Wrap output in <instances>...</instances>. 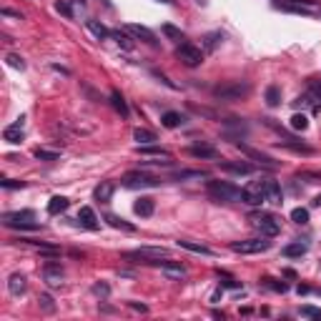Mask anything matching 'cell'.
<instances>
[{
  "instance_id": "cell-27",
  "label": "cell",
  "mask_w": 321,
  "mask_h": 321,
  "mask_svg": "<svg viewBox=\"0 0 321 321\" xmlns=\"http://www.w3.org/2000/svg\"><path fill=\"white\" fill-rule=\"evenodd\" d=\"M103 221H108V226H113V228H121V231H136V226H133V223H128L125 219L116 216V213H105V216H103Z\"/></svg>"
},
{
  "instance_id": "cell-32",
  "label": "cell",
  "mask_w": 321,
  "mask_h": 321,
  "mask_svg": "<svg viewBox=\"0 0 321 321\" xmlns=\"http://www.w3.org/2000/svg\"><path fill=\"white\" fill-rule=\"evenodd\" d=\"M138 153H141V156H158V158L163 156V158H168L166 148H158V146H153V143H151V146H138Z\"/></svg>"
},
{
  "instance_id": "cell-11",
  "label": "cell",
  "mask_w": 321,
  "mask_h": 321,
  "mask_svg": "<svg viewBox=\"0 0 321 321\" xmlns=\"http://www.w3.org/2000/svg\"><path fill=\"white\" fill-rule=\"evenodd\" d=\"M236 146L241 148V151L251 158V161H256L259 166H264V168H271V171H276L279 168V161H273L271 156H266V153H261V151H256V148H251V146H246V143H241V141H236Z\"/></svg>"
},
{
  "instance_id": "cell-54",
  "label": "cell",
  "mask_w": 321,
  "mask_h": 321,
  "mask_svg": "<svg viewBox=\"0 0 321 321\" xmlns=\"http://www.w3.org/2000/svg\"><path fill=\"white\" fill-rule=\"evenodd\" d=\"M105 3H108V0H105Z\"/></svg>"
},
{
  "instance_id": "cell-20",
  "label": "cell",
  "mask_w": 321,
  "mask_h": 321,
  "mask_svg": "<svg viewBox=\"0 0 321 321\" xmlns=\"http://www.w3.org/2000/svg\"><path fill=\"white\" fill-rule=\"evenodd\" d=\"M78 221H80V226H85V228L98 231V219H96L93 208H88V206H83V208L78 211Z\"/></svg>"
},
{
  "instance_id": "cell-33",
  "label": "cell",
  "mask_w": 321,
  "mask_h": 321,
  "mask_svg": "<svg viewBox=\"0 0 321 321\" xmlns=\"http://www.w3.org/2000/svg\"><path fill=\"white\" fill-rule=\"evenodd\" d=\"M266 103L271 105V108H276V105L281 103V88L279 85H269L266 88Z\"/></svg>"
},
{
  "instance_id": "cell-34",
  "label": "cell",
  "mask_w": 321,
  "mask_h": 321,
  "mask_svg": "<svg viewBox=\"0 0 321 321\" xmlns=\"http://www.w3.org/2000/svg\"><path fill=\"white\" fill-rule=\"evenodd\" d=\"M111 38H113V40L118 43V46H121L123 50H131V48H133V40L128 38V35H125L123 30H111Z\"/></svg>"
},
{
  "instance_id": "cell-2",
  "label": "cell",
  "mask_w": 321,
  "mask_h": 321,
  "mask_svg": "<svg viewBox=\"0 0 321 321\" xmlns=\"http://www.w3.org/2000/svg\"><path fill=\"white\" fill-rule=\"evenodd\" d=\"M248 221H251V226L261 233V236H269V239H273L276 233L281 231V223H279V219L273 216V213H264V211H256V213H251L248 216Z\"/></svg>"
},
{
  "instance_id": "cell-46",
  "label": "cell",
  "mask_w": 321,
  "mask_h": 321,
  "mask_svg": "<svg viewBox=\"0 0 321 321\" xmlns=\"http://www.w3.org/2000/svg\"><path fill=\"white\" fill-rule=\"evenodd\" d=\"M8 63H10L13 68H20V71L25 68V60L20 58V55H15V53H8Z\"/></svg>"
},
{
  "instance_id": "cell-41",
  "label": "cell",
  "mask_w": 321,
  "mask_h": 321,
  "mask_svg": "<svg viewBox=\"0 0 321 321\" xmlns=\"http://www.w3.org/2000/svg\"><path fill=\"white\" fill-rule=\"evenodd\" d=\"M55 10H58L60 15H66L68 20L73 18V8L68 5V0H58V3H55Z\"/></svg>"
},
{
  "instance_id": "cell-29",
  "label": "cell",
  "mask_w": 321,
  "mask_h": 321,
  "mask_svg": "<svg viewBox=\"0 0 321 321\" xmlns=\"http://www.w3.org/2000/svg\"><path fill=\"white\" fill-rule=\"evenodd\" d=\"M223 40V33L221 30H213V33H208V35H203V50H216L219 48V43Z\"/></svg>"
},
{
  "instance_id": "cell-18",
  "label": "cell",
  "mask_w": 321,
  "mask_h": 321,
  "mask_svg": "<svg viewBox=\"0 0 321 321\" xmlns=\"http://www.w3.org/2000/svg\"><path fill=\"white\" fill-rule=\"evenodd\" d=\"M43 279H46L48 286H60V281H63V269H60V264H48L46 269H43Z\"/></svg>"
},
{
  "instance_id": "cell-28",
  "label": "cell",
  "mask_w": 321,
  "mask_h": 321,
  "mask_svg": "<svg viewBox=\"0 0 321 321\" xmlns=\"http://www.w3.org/2000/svg\"><path fill=\"white\" fill-rule=\"evenodd\" d=\"M178 246H181V248H186V251H191V253L213 256V248H208V246H203V244H194V241H186V239H181V241H178Z\"/></svg>"
},
{
  "instance_id": "cell-4",
  "label": "cell",
  "mask_w": 321,
  "mask_h": 321,
  "mask_svg": "<svg viewBox=\"0 0 321 321\" xmlns=\"http://www.w3.org/2000/svg\"><path fill=\"white\" fill-rule=\"evenodd\" d=\"M35 219V213L33 211H15V213H3V223L8 228H20V231H38L40 223L33 221Z\"/></svg>"
},
{
  "instance_id": "cell-8",
  "label": "cell",
  "mask_w": 321,
  "mask_h": 321,
  "mask_svg": "<svg viewBox=\"0 0 321 321\" xmlns=\"http://www.w3.org/2000/svg\"><path fill=\"white\" fill-rule=\"evenodd\" d=\"M269 248H271L269 236L248 239V241H233L231 244V251H236V253H261V251H269Z\"/></svg>"
},
{
  "instance_id": "cell-23",
  "label": "cell",
  "mask_w": 321,
  "mask_h": 321,
  "mask_svg": "<svg viewBox=\"0 0 321 321\" xmlns=\"http://www.w3.org/2000/svg\"><path fill=\"white\" fill-rule=\"evenodd\" d=\"M309 251V244H304V241H294V244H289V246H284V256L286 259H301V256Z\"/></svg>"
},
{
  "instance_id": "cell-47",
  "label": "cell",
  "mask_w": 321,
  "mask_h": 321,
  "mask_svg": "<svg viewBox=\"0 0 321 321\" xmlns=\"http://www.w3.org/2000/svg\"><path fill=\"white\" fill-rule=\"evenodd\" d=\"M3 188H25V181H13V178H3L0 181Z\"/></svg>"
},
{
  "instance_id": "cell-3",
  "label": "cell",
  "mask_w": 321,
  "mask_h": 321,
  "mask_svg": "<svg viewBox=\"0 0 321 321\" xmlns=\"http://www.w3.org/2000/svg\"><path fill=\"white\" fill-rule=\"evenodd\" d=\"M251 91V85L246 80H231V83H221L213 88V96H216L219 100H241L246 98Z\"/></svg>"
},
{
  "instance_id": "cell-39",
  "label": "cell",
  "mask_w": 321,
  "mask_h": 321,
  "mask_svg": "<svg viewBox=\"0 0 321 321\" xmlns=\"http://www.w3.org/2000/svg\"><path fill=\"white\" fill-rule=\"evenodd\" d=\"M291 221H294V223H301V226L309 223V211H306V208H294V211H291Z\"/></svg>"
},
{
  "instance_id": "cell-22",
  "label": "cell",
  "mask_w": 321,
  "mask_h": 321,
  "mask_svg": "<svg viewBox=\"0 0 321 321\" xmlns=\"http://www.w3.org/2000/svg\"><path fill=\"white\" fill-rule=\"evenodd\" d=\"M25 289H28V281H25V276H23V273H13L10 279H8V291H10L13 296L25 294Z\"/></svg>"
},
{
  "instance_id": "cell-52",
  "label": "cell",
  "mask_w": 321,
  "mask_h": 321,
  "mask_svg": "<svg viewBox=\"0 0 321 321\" xmlns=\"http://www.w3.org/2000/svg\"><path fill=\"white\" fill-rule=\"evenodd\" d=\"M158 3H166V5H171V3H173V0H158Z\"/></svg>"
},
{
  "instance_id": "cell-53",
  "label": "cell",
  "mask_w": 321,
  "mask_h": 321,
  "mask_svg": "<svg viewBox=\"0 0 321 321\" xmlns=\"http://www.w3.org/2000/svg\"><path fill=\"white\" fill-rule=\"evenodd\" d=\"M196 3H201V5H206V3H208V0H196Z\"/></svg>"
},
{
  "instance_id": "cell-37",
  "label": "cell",
  "mask_w": 321,
  "mask_h": 321,
  "mask_svg": "<svg viewBox=\"0 0 321 321\" xmlns=\"http://www.w3.org/2000/svg\"><path fill=\"white\" fill-rule=\"evenodd\" d=\"M306 125H309V118L304 113H294L291 116V128H294V131H306Z\"/></svg>"
},
{
  "instance_id": "cell-9",
  "label": "cell",
  "mask_w": 321,
  "mask_h": 321,
  "mask_svg": "<svg viewBox=\"0 0 321 321\" xmlns=\"http://www.w3.org/2000/svg\"><path fill=\"white\" fill-rule=\"evenodd\" d=\"M123 186L125 188H153V186H158V178L143 173V171H133V173L123 176Z\"/></svg>"
},
{
  "instance_id": "cell-42",
  "label": "cell",
  "mask_w": 321,
  "mask_h": 321,
  "mask_svg": "<svg viewBox=\"0 0 321 321\" xmlns=\"http://www.w3.org/2000/svg\"><path fill=\"white\" fill-rule=\"evenodd\" d=\"M264 286H269V289H273V291H281V294L289 289L284 281H276V279H264Z\"/></svg>"
},
{
  "instance_id": "cell-1",
  "label": "cell",
  "mask_w": 321,
  "mask_h": 321,
  "mask_svg": "<svg viewBox=\"0 0 321 321\" xmlns=\"http://www.w3.org/2000/svg\"><path fill=\"white\" fill-rule=\"evenodd\" d=\"M206 191L213 201H226V203H233V201H241V188H236L228 181H208L206 183Z\"/></svg>"
},
{
  "instance_id": "cell-21",
  "label": "cell",
  "mask_w": 321,
  "mask_h": 321,
  "mask_svg": "<svg viewBox=\"0 0 321 321\" xmlns=\"http://www.w3.org/2000/svg\"><path fill=\"white\" fill-rule=\"evenodd\" d=\"M188 153H191V156H196V158H219V151H216L213 146H208V143L191 146V148H188Z\"/></svg>"
},
{
  "instance_id": "cell-43",
  "label": "cell",
  "mask_w": 321,
  "mask_h": 321,
  "mask_svg": "<svg viewBox=\"0 0 321 321\" xmlns=\"http://www.w3.org/2000/svg\"><path fill=\"white\" fill-rule=\"evenodd\" d=\"M219 276H221V286H226V289H239V286H241L236 279H231L228 273H221V271H219Z\"/></svg>"
},
{
  "instance_id": "cell-6",
  "label": "cell",
  "mask_w": 321,
  "mask_h": 321,
  "mask_svg": "<svg viewBox=\"0 0 321 321\" xmlns=\"http://www.w3.org/2000/svg\"><path fill=\"white\" fill-rule=\"evenodd\" d=\"M264 186H266V178H264V181H251L246 188H241V201L248 203V206H261V203L266 201Z\"/></svg>"
},
{
  "instance_id": "cell-24",
  "label": "cell",
  "mask_w": 321,
  "mask_h": 321,
  "mask_svg": "<svg viewBox=\"0 0 321 321\" xmlns=\"http://www.w3.org/2000/svg\"><path fill=\"white\" fill-rule=\"evenodd\" d=\"M85 25H88V30L98 38V40H105V38H111V30L108 28H105L103 23H100V20H96V18H88V20H85Z\"/></svg>"
},
{
  "instance_id": "cell-26",
  "label": "cell",
  "mask_w": 321,
  "mask_h": 321,
  "mask_svg": "<svg viewBox=\"0 0 321 321\" xmlns=\"http://www.w3.org/2000/svg\"><path fill=\"white\" fill-rule=\"evenodd\" d=\"M161 123H163V128H178V125L186 123V118L181 113H176V111H166L161 116Z\"/></svg>"
},
{
  "instance_id": "cell-12",
  "label": "cell",
  "mask_w": 321,
  "mask_h": 321,
  "mask_svg": "<svg viewBox=\"0 0 321 321\" xmlns=\"http://www.w3.org/2000/svg\"><path fill=\"white\" fill-rule=\"evenodd\" d=\"M125 30L131 33V35H136V38H141L143 43H148V46H158L156 33H153V30H148L146 25H138V23H128V25H125Z\"/></svg>"
},
{
  "instance_id": "cell-35",
  "label": "cell",
  "mask_w": 321,
  "mask_h": 321,
  "mask_svg": "<svg viewBox=\"0 0 321 321\" xmlns=\"http://www.w3.org/2000/svg\"><path fill=\"white\" fill-rule=\"evenodd\" d=\"M206 171H176L173 181H186V178H206Z\"/></svg>"
},
{
  "instance_id": "cell-45",
  "label": "cell",
  "mask_w": 321,
  "mask_h": 321,
  "mask_svg": "<svg viewBox=\"0 0 321 321\" xmlns=\"http://www.w3.org/2000/svg\"><path fill=\"white\" fill-rule=\"evenodd\" d=\"M301 316H309V319H321V309L316 306H301V311H298Z\"/></svg>"
},
{
  "instance_id": "cell-13",
  "label": "cell",
  "mask_w": 321,
  "mask_h": 321,
  "mask_svg": "<svg viewBox=\"0 0 321 321\" xmlns=\"http://www.w3.org/2000/svg\"><path fill=\"white\" fill-rule=\"evenodd\" d=\"M219 166L221 171H228V173H236V176H246L253 171V166L246 161H219Z\"/></svg>"
},
{
  "instance_id": "cell-44",
  "label": "cell",
  "mask_w": 321,
  "mask_h": 321,
  "mask_svg": "<svg viewBox=\"0 0 321 321\" xmlns=\"http://www.w3.org/2000/svg\"><path fill=\"white\" fill-rule=\"evenodd\" d=\"M93 294L100 296V298H108V296H111V286H108V284H96V286H93Z\"/></svg>"
},
{
  "instance_id": "cell-17",
  "label": "cell",
  "mask_w": 321,
  "mask_h": 321,
  "mask_svg": "<svg viewBox=\"0 0 321 321\" xmlns=\"http://www.w3.org/2000/svg\"><path fill=\"white\" fill-rule=\"evenodd\" d=\"M264 191H266V201H269V203H284V191H281L279 181L266 178V186H264Z\"/></svg>"
},
{
  "instance_id": "cell-5",
  "label": "cell",
  "mask_w": 321,
  "mask_h": 321,
  "mask_svg": "<svg viewBox=\"0 0 321 321\" xmlns=\"http://www.w3.org/2000/svg\"><path fill=\"white\" fill-rule=\"evenodd\" d=\"M298 105H306L311 113H319L321 111V80H309V88L304 96L296 98Z\"/></svg>"
},
{
  "instance_id": "cell-38",
  "label": "cell",
  "mask_w": 321,
  "mask_h": 321,
  "mask_svg": "<svg viewBox=\"0 0 321 321\" xmlns=\"http://www.w3.org/2000/svg\"><path fill=\"white\" fill-rule=\"evenodd\" d=\"M33 156H35L38 161H58V158H60L55 151H46V148H35Z\"/></svg>"
},
{
  "instance_id": "cell-51",
  "label": "cell",
  "mask_w": 321,
  "mask_h": 321,
  "mask_svg": "<svg viewBox=\"0 0 321 321\" xmlns=\"http://www.w3.org/2000/svg\"><path fill=\"white\" fill-rule=\"evenodd\" d=\"M314 206H321V194H319V196L314 198Z\"/></svg>"
},
{
  "instance_id": "cell-19",
  "label": "cell",
  "mask_w": 321,
  "mask_h": 321,
  "mask_svg": "<svg viewBox=\"0 0 321 321\" xmlns=\"http://www.w3.org/2000/svg\"><path fill=\"white\" fill-rule=\"evenodd\" d=\"M133 211L138 213L141 219H148V216H153V211H156V201H153L151 196H143V198H138V201H136Z\"/></svg>"
},
{
  "instance_id": "cell-36",
  "label": "cell",
  "mask_w": 321,
  "mask_h": 321,
  "mask_svg": "<svg viewBox=\"0 0 321 321\" xmlns=\"http://www.w3.org/2000/svg\"><path fill=\"white\" fill-rule=\"evenodd\" d=\"M38 306H40V311H43V314H53V311H55V301H53V296L43 294V296L38 298Z\"/></svg>"
},
{
  "instance_id": "cell-49",
  "label": "cell",
  "mask_w": 321,
  "mask_h": 321,
  "mask_svg": "<svg viewBox=\"0 0 321 321\" xmlns=\"http://www.w3.org/2000/svg\"><path fill=\"white\" fill-rule=\"evenodd\" d=\"M128 306L136 309V311H141V314H146V311H148V306H146V304H138V301H128Z\"/></svg>"
},
{
  "instance_id": "cell-10",
  "label": "cell",
  "mask_w": 321,
  "mask_h": 321,
  "mask_svg": "<svg viewBox=\"0 0 321 321\" xmlns=\"http://www.w3.org/2000/svg\"><path fill=\"white\" fill-rule=\"evenodd\" d=\"M166 256H168V251L161 246H141L136 251H128L125 259H146V264H151L156 259H166Z\"/></svg>"
},
{
  "instance_id": "cell-15",
  "label": "cell",
  "mask_w": 321,
  "mask_h": 321,
  "mask_svg": "<svg viewBox=\"0 0 321 321\" xmlns=\"http://www.w3.org/2000/svg\"><path fill=\"white\" fill-rule=\"evenodd\" d=\"M25 138V131H23V118L20 121H15V123H10L5 131H3V141H8V143H20Z\"/></svg>"
},
{
  "instance_id": "cell-50",
  "label": "cell",
  "mask_w": 321,
  "mask_h": 321,
  "mask_svg": "<svg viewBox=\"0 0 321 321\" xmlns=\"http://www.w3.org/2000/svg\"><path fill=\"white\" fill-rule=\"evenodd\" d=\"M153 75H156V78H158V80H163V83H166V85H168V88H173V91H176V85H173V83H171V80H168V78H166V75H163V73H158V71H153Z\"/></svg>"
},
{
  "instance_id": "cell-40",
  "label": "cell",
  "mask_w": 321,
  "mask_h": 321,
  "mask_svg": "<svg viewBox=\"0 0 321 321\" xmlns=\"http://www.w3.org/2000/svg\"><path fill=\"white\" fill-rule=\"evenodd\" d=\"M163 35L173 38V40H178V43H181V40H186V38H183V33H181V30H178L176 25H168V23L163 25Z\"/></svg>"
},
{
  "instance_id": "cell-7",
  "label": "cell",
  "mask_w": 321,
  "mask_h": 321,
  "mask_svg": "<svg viewBox=\"0 0 321 321\" xmlns=\"http://www.w3.org/2000/svg\"><path fill=\"white\" fill-rule=\"evenodd\" d=\"M176 55L186 63V66L188 68H196V66H201V63H203V50L201 48H196L194 46V43H181V46L176 48Z\"/></svg>"
},
{
  "instance_id": "cell-48",
  "label": "cell",
  "mask_w": 321,
  "mask_h": 321,
  "mask_svg": "<svg viewBox=\"0 0 321 321\" xmlns=\"http://www.w3.org/2000/svg\"><path fill=\"white\" fill-rule=\"evenodd\" d=\"M3 15H5V18H18V20H23V13L10 10V8H3Z\"/></svg>"
},
{
  "instance_id": "cell-30",
  "label": "cell",
  "mask_w": 321,
  "mask_h": 321,
  "mask_svg": "<svg viewBox=\"0 0 321 321\" xmlns=\"http://www.w3.org/2000/svg\"><path fill=\"white\" fill-rule=\"evenodd\" d=\"M111 103H113V108H116L123 118H128V113H131V111H128V103H125V98H123L118 91H111Z\"/></svg>"
},
{
  "instance_id": "cell-25",
  "label": "cell",
  "mask_w": 321,
  "mask_h": 321,
  "mask_svg": "<svg viewBox=\"0 0 321 321\" xmlns=\"http://www.w3.org/2000/svg\"><path fill=\"white\" fill-rule=\"evenodd\" d=\"M68 206H71V201H68L66 196H53V198L48 201V213H50V216H58V213H63Z\"/></svg>"
},
{
  "instance_id": "cell-16",
  "label": "cell",
  "mask_w": 321,
  "mask_h": 321,
  "mask_svg": "<svg viewBox=\"0 0 321 321\" xmlns=\"http://www.w3.org/2000/svg\"><path fill=\"white\" fill-rule=\"evenodd\" d=\"M113 191H116V183H113V181H100V183L96 186V191H93V198L100 201V203H108V201L113 198Z\"/></svg>"
},
{
  "instance_id": "cell-14",
  "label": "cell",
  "mask_w": 321,
  "mask_h": 321,
  "mask_svg": "<svg viewBox=\"0 0 321 321\" xmlns=\"http://www.w3.org/2000/svg\"><path fill=\"white\" fill-rule=\"evenodd\" d=\"M153 266H161V271L166 273V276H171V279H186V269L181 266V264H173V261H151Z\"/></svg>"
},
{
  "instance_id": "cell-31",
  "label": "cell",
  "mask_w": 321,
  "mask_h": 321,
  "mask_svg": "<svg viewBox=\"0 0 321 321\" xmlns=\"http://www.w3.org/2000/svg\"><path fill=\"white\" fill-rule=\"evenodd\" d=\"M133 138L138 141V146H151L153 141H158L156 133H153V131H146V128H136V131H133Z\"/></svg>"
}]
</instances>
